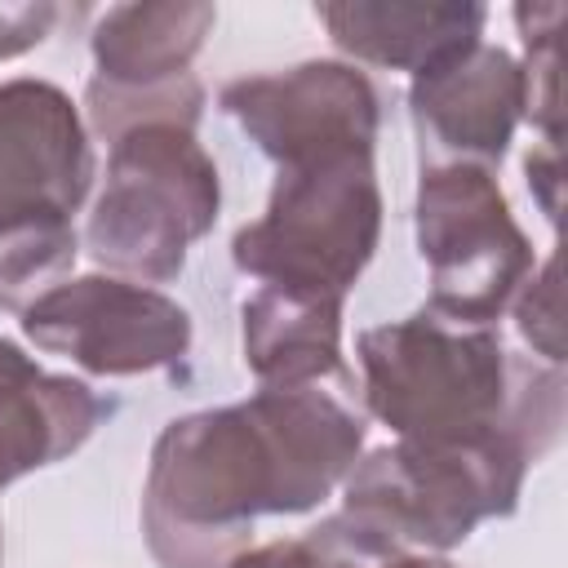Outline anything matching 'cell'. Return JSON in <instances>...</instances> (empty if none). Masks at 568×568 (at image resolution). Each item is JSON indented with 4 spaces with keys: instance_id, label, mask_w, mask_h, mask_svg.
Instances as JSON below:
<instances>
[{
    "instance_id": "1",
    "label": "cell",
    "mask_w": 568,
    "mask_h": 568,
    "mask_svg": "<svg viewBox=\"0 0 568 568\" xmlns=\"http://www.w3.org/2000/svg\"><path fill=\"white\" fill-rule=\"evenodd\" d=\"M364 413L346 386L257 390L169 422L151 448L142 532L160 568H226L262 515L320 506L359 462Z\"/></svg>"
},
{
    "instance_id": "2",
    "label": "cell",
    "mask_w": 568,
    "mask_h": 568,
    "mask_svg": "<svg viewBox=\"0 0 568 568\" xmlns=\"http://www.w3.org/2000/svg\"><path fill=\"white\" fill-rule=\"evenodd\" d=\"M359 399L395 439H466L515 430L541 457L559 439L564 377L555 364L510 355L497 328L435 311L364 328L355 342Z\"/></svg>"
},
{
    "instance_id": "3",
    "label": "cell",
    "mask_w": 568,
    "mask_h": 568,
    "mask_svg": "<svg viewBox=\"0 0 568 568\" xmlns=\"http://www.w3.org/2000/svg\"><path fill=\"white\" fill-rule=\"evenodd\" d=\"M532 462L537 453L515 430L395 439L351 466L333 519L368 564L439 555L466 541L484 519L510 515Z\"/></svg>"
},
{
    "instance_id": "4",
    "label": "cell",
    "mask_w": 568,
    "mask_h": 568,
    "mask_svg": "<svg viewBox=\"0 0 568 568\" xmlns=\"http://www.w3.org/2000/svg\"><path fill=\"white\" fill-rule=\"evenodd\" d=\"M382 235V191L373 151L288 164L275 173L266 213L244 222L231 257L271 288L346 302Z\"/></svg>"
},
{
    "instance_id": "5",
    "label": "cell",
    "mask_w": 568,
    "mask_h": 568,
    "mask_svg": "<svg viewBox=\"0 0 568 568\" xmlns=\"http://www.w3.org/2000/svg\"><path fill=\"white\" fill-rule=\"evenodd\" d=\"M217 164L182 124H138L111 142L102 195L89 213V253L138 284L178 280L186 248L213 231Z\"/></svg>"
},
{
    "instance_id": "6",
    "label": "cell",
    "mask_w": 568,
    "mask_h": 568,
    "mask_svg": "<svg viewBox=\"0 0 568 568\" xmlns=\"http://www.w3.org/2000/svg\"><path fill=\"white\" fill-rule=\"evenodd\" d=\"M417 253L430 271L426 311L493 328L532 275V244L519 231L497 178L475 164L422 169Z\"/></svg>"
},
{
    "instance_id": "7",
    "label": "cell",
    "mask_w": 568,
    "mask_h": 568,
    "mask_svg": "<svg viewBox=\"0 0 568 568\" xmlns=\"http://www.w3.org/2000/svg\"><path fill=\"white\" fill-rule=\"evenodd\" d=\"M22 333L84 373L138 377L173 368L191 351V315L160 288L120 275L62 280L22 311Z\"/></svg>"
},
{
    "instance_id": "8",
    "label": "cell",
    "mask_w": 568,
    "mask_h": 568,
    "mask_svg": "<svg viewBox=\"0 0 568 568\" xmlns=\"http://www.w3.org/2000/svg\"><path fill=\"white\" fill-rule=\"evenodd\" d=\"M222 111L280 169L373 151L377 93L346 62H297L288 71L240 75L222 89Z\"/></svg>"
},
{
    "instance_id": "9",
    "label": "cell",
    "mask_w": 568,
    "mask_h": 568,
    "mask_svg": "<svg viewBox=\"0 0 568 568\" xmlns=\"http://www.w3.org/2000/svg\"><path fill=\"white\" fill-rule=\"evenodd\" d=\"M93 182V146L71 98L49 80H0V231L71 222Z\"/></svg>"
},
{
    "instance_id": "10",
    "label": "cell",
    "mask_w": 568,
    "mask_h": 568,
    "mask_svg": "<svg viewBox=\"0 0 568 568\" xmlns=\"http://www.w3.org/2000/svg\"><path fill=\"white\" fill-rule=\"evenodd\" d=\"M408 115L422 169L475 164L493 173L515 138V124L524 120L519 62L506 49L475 40L413 75Z\"/></svg>"
},
{
    "instance_id": "11",
    "label": "cell",
    "mask_w": 568,
    "mask_h": 568,
    "mask_svg": "<svg viewBox=\"0 0 568 568\" xmlns=\"http://www.w3.org/2000/svg\"><path fill=\"white\" fill-rule=\"evenodd\" d=\"M106 413L111 404L80 377L44 373L27 351L0 337V488L75 453Z\"/></svg>"
},
{
    "instance_id": "12",
    "label": "cell",
    "mask_w": 568,
    "mask_h": 568,
    "mask_svg": "<svg viewBox=\"0 0 568 568\" xmlns=\"http://www.w3.org/2000/svg\"><path fill=\"white\" fill-rule=\"evenodd\" d=\"M244 364L266 390L346 382L342 368V302L257 284L240 306Z\"/></svg>"
},
{
    "instance_id": "13",
    "label": "cell",
    "mask_w": 568,
    "mask_h": 568,
    "mask_svg": "<svg viewBox=\"0 0 568 568\" xmlns=\"http://www.w3.org/2000/svg\"><path fill=\"white\" fill-rule=\"evenodd\" d=\"M315 18L328 27L333 44L359 62L413 71L444 62L448 53L479 40L488 9L484 4H404V0H337L315 4Z\"/></svg>"
},
{
    "instance_id": "14",
    "label": "cell",
    "mask_w": 568,
    "mask_h": 568,
    "mask_svg": "<svg viewBox=\"0 0 568 568\" xmlns=\"http://www.w3.org/2000/svg\"><path fill=\"white\" fill-rule=\"evenodd\" d=\"M213 22L217 9L191 0L115 4L93 27V80L106 89H155L191 75V58Z\"/></svg>"
},
{
    "instance_id": "15",
    "label": "cell",
    "mask_w": 568,
    "mask_h": 568,
    "mask_svg": "<svg viewBox=\"0 0 568 568\" xmlns=\"http://www.w3.org/2000/svg\"><path fill=\"white\" fill-rule=\"evenodd\" d=\"M71 222H22L0 231V311H27L75 266Z\"/></svg>"
},
{
    "instance_id": "16",
    "label": "cell",
    "mask_w": 568,
    "mask_h": 568,
    "mask_svg": "<svg viewBox=\"0 0 568 568\" xmlns=\"http://www.w3.org/2000/svg\"><path fill=\"white\" fill-rule=\"evenodd\" d=\"M89 124L98 138L115 142L120 133L138 129V124H182L195 129L200 106H204V89L195 75H178L169 84L155 89H106L98 80H89Z\"/></svg>"
},
{
    "instance_id": "17",
    "label": "cell",
    "mask_w": 568,
    "mask_h": 568,
    "mask_svg": "<svg viewBox=\"0 0 568 568\" xmlns=\"http://www.w3.org/2000/svg\"><path fill=\"white\" fill-rule=\"evenodd\" d=\"M519 40H524V115L541 133V142H564V120H559V27H564V4H519L515 9Z\"/></svg>"
},
{
    "instance_id": "18",
    "label": "cell",
    "mask_w": 568,
    "mask_h": 568,
    "mask_svg": "<svg viewBox=\"0 0 568 568\" xmlns=\"http://www.w3.org/2000/svg\"><path fill=\"white\" fill-rule=\"evenodd\" d=\"M515 328L541 364H564V297H559V257L550 253L515 293Z\"/></svg>"
},
{
    "instance_id": "19",
    "label": "cell",
    "mask_w": 568,
    "mask_h": 568,
    "mask_svg": "<svg viewBox=\"0 0 568 568\" xmlns=\"http://www.w3.org/2000/svg\"><path fill=\"white\" fill-rule=\"evenodd\" d=\"M226 568H377V564H368L346 541V532L337 528V519L328 515L306 537L271 541V546H257V550H240Z\"/></svg>"
},
{
    "instance_id": "20",
    "label": "cell",
    "mask_w": 568,
    "mask_h": 568,
    "mask_svg": "<svg viewBox=\"0 0 568 568\" xmlns=\"http://www.w3.org/2000/svg\"><path fill=\"white\" fill-rule=\"evenodd\" d=\"M58 22L53 4H0V62L36 49Z\"/></svg>"
},
{
    "instance_id": "21",
    "label": "cell",
    "mask_w": 568,
    "mask_h": 568,
    "mask_svg": "<svg viewBox=\"0 0 568 568\" xmlns=\"http://www.w3.org/2000/svg\"><path fill=\"white\" fill-rule=\"evenodd\" d=\"M524 173H528V186H532L546 222H555L559 217V186H564L559 182V142H537L524 160Z\"/></svg>"
},
{
    "instance_id": "22",
    "label": "cell",
    "mask_w": 568,
    "mask_h": 568,
    "mask_svg": "<svg viewBox=\"0 0 568 568\" xmlns=\"http://www.w3.org/2000/svg\"><path fill=\"white\" fill-rule=\"evenodd\" d=\"M377 568H453V564L439 555H399V559H382Z\"/></svg>"
},
{
    "instance_id": "23",
    "label": "cell",
    "mask_w": 568,
    "mask_h": 568,
    "mask_svg": "<svg viewBox=\"0 0 568 568\" xmlns=\"http://www.w3.org/2000/svg\"><path fill=\"white\" fill-rule=\"evenodd\" d=\"M0 555H4V537H0Z\"/></svg>"
}]
</instances>
